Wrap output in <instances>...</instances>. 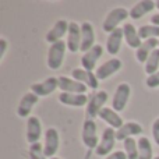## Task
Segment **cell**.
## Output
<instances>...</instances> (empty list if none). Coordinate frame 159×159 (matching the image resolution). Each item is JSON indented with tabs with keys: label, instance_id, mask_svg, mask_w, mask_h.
Returning <instances> with one entry per match:
<instances>
[{
	"label": "cell",
	"instance_id": "obj_1",
	"mask_svg": "<svg viewBox=\"0 0 159 159\" xmlns=\"http://www.w3.org/2000/svg\"><path fill=\"white\" fill-rule=\"evenodd\" d=\"M67 43L64 41H59L56 43L50 45L49 52H48V59L46 63L50 70H59L63 64L64 55H66Z\"/></svg>",
	"mask_w": 159,
	"mask_h": 159
},
{
	"label": "cell",
	"instance_id": "obj_2",
	"mask_svg": "<svg viewBox=\"0 0 159 159\" xmlns=\"http://www.w3.org/2000/svg\"><path fill=\"white\" fill-rule=\"evenodd\" d=\"M129 16H130V11H127L124 7L113 8V10H110L109 13H107L102 28H103L105 32H109V34L113 32L115 30H117L119 28V24L123 22Z\"/></svg>",
	"mask_w": 159,
	"mask_h": 159
},
{
	"label": "cell",
	"instance_id": "obj_3",
	"mask_svg": "<svg viewBox=\"0 0 159 159\" xmlns=\"http://www.w3.org/2000/svg\"><path fill=\"white\" fill-rule=\"evenodd\" d=\"M107 101V92L106 91H98L93 95H91L89 101L87 105V110H85V116L88 120H93V117L99 116V112L103 109V105Z\"/></svg>",
	"mask_w": 159,
	"mask_h": 159
},
{
	"label": "cell",
	"instance_id": "obj_4",
	"mask_svg": "<svg viewBox=\"0 0 159 159\" xmlns=\"http://www.w3.org/2000/svg\"><path fill=\"white\" fill-rule=\"evenodd\" d=\"M117 141L116 138V130H113L112 127H107L103 130L102 133L101 141H99L98 147H96V155L98 157H105V155H109V152L115 148V144Z\"/></svg>",
	"mask_w": 159,
	"mask_h": 159
},
{
	"label": "cell",
	"instance_id": "obj_5",
	"mask_svg": "<svg viewBox=\"0 0 159 159\" xmlns=\"http://www.w3.org/2000/svg\"><path fill=\"white\" fill-rule=\"evenodd\" d=\"M130 93H131V88L127 82H121V84L117 85L115 91V95H113L112 99V109L116 110V112H121L124 110L127 102H129Z\"/></svg>",
	"mask_w": 159,
	"mask_h": 159
},
{
	"label": "cell",
	"instance_id": "obj_6",
	"mask_svg": "<svg viewBox=\"0 0 159 159\" xmlns=\"http://www.w3.org/2000/svg\"><path fill=\"white\" fill-rule=\"evenodd\" d=\"M82 141H84L85 147L88 149H96L99 144V138H98V131H96V123L93 120H85L82 124Z\"/></svg>",
	"mask_w": 159,
	"mask_h": 159
},
{
	"label": "cell",
	"instance_id": "obj_7",
	"mask_svg": "<svg viewBox=\"0 0 159 159\" xmlns=\"http://www.w3.org/2000/svg\"><path fill=\"white\" fill-rule=\"evenodd\" d=\"M120 69H121V60L113 57V59H110V60H106L105 63H102L101 66L96 69L95 75L99 81H103V80L109 78L110 75H113L115 73H117Z\"/></svg>",
	"mask_w": 159,
	"mask_h": 159
},
{
	"label": "cell",
	"instance_id": "obj_8",
	"mask_svg": "<svg viewBox=\"0 0 159 159\" xmlns=\"http://www.w3.org/2000/svg\"><path fill=\"white\" fill-rule=\"evenodd\" d=\"M59 144H60V138H59V133L56 129L50 127L45 131V145H43V152L46 158H53L55 154L59 149Z\"/></svg>",
	"mask_w": 159,
	"mask_h": 159
},
{
	"label": "cell",
	"instance_id": "obj_9",
	"mask_svg": "<svg viewBox=\"0 0 159 159\" xmlns=\"http://www.w3.org/2000/svg\"><path fill=\"white\" fill-rule=\"evenodd\" d=\"M69 27H70V22H67L66 20H59V21H56V24L48 31L46 36H45V41L49 42L50 45L59 42L66 34H69Z\"/></svg>",
	"mask_w": 159,
	"mask_h": 159
},
{
	"label": "cell",
	"instance_id": "obj_10",
	"mask_svg": "<svg viewBox=\"0 0 159 159\" xmlns=\"http://www.w3.org/2000/svg\"><path fill=\"white\" fill-rule=\"evenodd\" d=\"M56 88H59V78L49 77L42 82H36V84L31 85V92H34L38 96H48L55 92Z\"/></svg>",
	"mask_w": 159,
	"mask_h": 159
},
{
	"label": "cell",
	"instance_id": "obj_11",
	"mask_svg": "<svg viewBox=\"0 0 159 159\" xmlns=\"http://www.w3.org/2000/svg\"><path fill=\"white\" fill-rule=\"evenodd\" d=\"M102 55H103V48L101 45H95L91 50H88L87 53L82 55V57H81L82 69L87 70V71H92L95 69L98 60L102 57Z\"/></svg>",
	"mask_w": 159,
	"mask_h": 159
},
{
	"label": "cell",
	"instance_id": "obj_12",
	"mask_svg": "<svg viewBox=\"0 0 159 159\" xmlns=\"http://www.w3.org/2000/svg\"><path fill=\"white\" fill-rule=\"evenodd\" d=\"M67 49L71 53L81 50V25L77 22H70L67 34Z\"/></svg>",
	"mask_w": 159,
	"mask_h": 159
},
{
	"label": "cell",
	"instance_id": "obj_13",
	"mask_svg": "<svg viewBox=\"0 0 159 159\" xmlns=\"http://www.w3.org/2000/svg\"><path fill=\"white\" fill-rule=\"evenodd\" d=\"M95 46V32L91 22L85 21L81 24V52L87 53Z\"/></svg>",
	"mask_w": 159,
	"mask_h": 159
},
{
	"label": "cell",
	"instance_id": "obj_14",
	"mask_svg": "<svg viewBox=\"0 0 159 159\" xmlns=\"http://www.w3.org/2000/svg\"><path fill=\"white\" fill-rule=\"evenodd\" d=\"M59 88L61 89V92L66 93H85L88 89V87L78 82L77 80L64 77V75L59 77Z\"/></svg>",
	"mask_w": 159,
	"mask_h": 159
},
{
	"label": "cell",
	"instance_id": "obj_15",
	"mask_svg": "<svg viewBox=\"0 0 159 159\" xmlns=\"http://www.w3.org/2000/svg\"><path fill=\"white\" fill-rule=\"evenodd\" d=\"M71 75L74 80H77L78 82L84 84L85 87L91 88V89H96L99 85V80L96 78L95 73L92 71H87L84 69H74L71 71Z\"/></svg>",
	"mask_w": 159,
	"mask_h": 159
},
{
	"label": "cell",
	"instance_id": "obj_16",
	"mask_svg": "<svg viewBox=\"0 0 159 159\" xmlns=\"http://www.w3.org/2000/svg\"><path fill=\"white\" fill-rule=\"evenodd\" d=\"M38 101H39L38 95H35L34 92H27L21 98V101H20L18 107H17V115L22 119L28 117L30 113H31V110H32V107L38 103Z\"/></svg>",
	"mask_w": 159,
	"mask_h": 159
},
{
	"label": "cell",
	"instance_id": "obj_17",
	"mask_svg": "<svg viewBox=\"0 0 159 159\" xmlns=\"http://www.w3.org/2000/svg\"><path fill=\"white\" fill-rule=\"evenodd\" d=\"M42 135V124L36 116H31L27 120V141L30 144L39 143V138Z\"/></svg>",
	"mask_w": 159,
	"mask_h": 159
},
{
	"label": "cell",
	"instance_id": "obj_18",
	"mask_svg": "<svg viewBox=\"0 0 159 159\" xmlns=\"http://www.w3.org/2000/svg\"><path fill=\"white\" fill-rule=\"evenodd\" d=\"M59 101L60 103L66 105V106H73V107H82L88 105V96L85 93H66L61 92L59 95Z\"/></svg>",
	"mask_w": 159,
	"mask_h": 159
},
{
	"label": "cell",
	"instance_id": "obj_19",
	"mask_svg": "<svg viewBox=\"0 0 159 159\" xmlns=\"http://www.w3.org/2000/svg\"><path fill=\"white\" fill-rule=\"evenodd\" d=\"M141 133H143L141 124L134 123V121H129V123H124L119 130H116V138H117V141H124L127 138H131L134 135L141 134Z\"/></svg>",
	"mask_w": 159,
	"mask_h": 159
},
{
	"label": "cell",
	"instance_id": "obj_20",
	"mask_svg": "<svg viewBox=\"0 0 159 159\" xmlns=\"http://www.w3.org/2000/svg\"><path fill=\"white\" fill-rule=\"evenodd\" d=\"M123 36H124V32H123V28H117L113 32L109 34L107 36V41H106V50L109 55H117L119 50L121 48V41H123Z\"/></svg>",
	"mask_w": 159,
	"mask_h": 159
},
{
	"label": "cell",
	"instance_id": "obj_21",
	"mask_svg": "<svg viewBox=\"0 0 159 159\" xmlns=\"http://www.w3.org/2000/svg\"><path fill=\"white\" fill-rule=\"evenodd\" d=\"M159 41L158 39H148V41H143L141 46L137 49L135 52V56H137V60L140 63H147L148 57L151 56V53L154 52L155 49H158Z\"/></svg>",
	"mask_w": 159,
	"mask_h": 159
},
{
	"label": "cell",
	"instance_id": "obj_22",
	"mask_svg": "<svg viewBox=\"0 0 159 159\" xmlns=\"http://www.w3.org/2000/svg\"><path fill=\"white\" fill-rule=\"evenodd\" d=\"M155 7H157V3L152 2V0H141L134 7H131V10H130V17L134 20H140V18H143L145 14L151 13Z\"/></svg>",
	"mask_w": 159,
	"mask_h": 159
},
{
	"label": "cell",
	"instance_id": "obj_23",
	"mask_svg": "<svg viewBox=\"0 0 159 159\" xmlns=\"http://www.w3.org/2000/svg\"><path fill=\"white\" fill-rule=\"evenodd\" d=\"M99 117L103 121H106L112 129L119 130L121 126H123V119L119 116V113L116 110L110 109V107H103V109L99 112Z\"/></svg>",
	"mask_w": 159,
	"mask_h": 159
},
{
	"label": "cell",
	"instance_id": "obj_24",
	"mask_svg": "<svg viewBox=\"0 0 159 159\" xmlns=\"http://www.w3.org/2000/svg\"><path fill=\"white\" fill-rule=\"evenodd\" d=\"M123 32H124V39H126L127 45L133 49H138L143 43V39L138 35V30L134 28L133 24H124L123 25Z\"/></svg>",
	"mask_w": 159,
	"mask_h": 159
},
{
	"label": "cell",
	"instance_id": "obj_25",
	"mask_svg": "<svg viewBox=\"0 0 159 159\" xmlns=\"http://www.w3.org/2000/svg\"><path fill=\"white\" fill-rule=\"evenodd\" d=\"M138 159H154L152 157V145L147 137L138 138Z\"/></svg>",
	"mask_w": 159,
	"mask_h": 159
},
{
	"label": "cell",
	"instance_id": "obj_26",
	"mask_svg": "<svg viewBox=\"0 0 159 159\" xmlns=\"http://www.w3.org/2000/svg\"><path fill=\"white\" fill-rule=\"evenodd\" d=\"M138 35L143 41L159 38V27L157 25H141L138 28Z\"/></svg>",
	"mask_w": 159,
	"mask_h": 159
},
{
	"label": "cell",
	"instance_id": "obj_27",
	"mask_svg": "<svg viewBox=\"0 0 159 159\" xmlns=\"http://www.w3.org/2000/svg\"><path fill=\"white\" fill-rule=\"evenodd\" d=\"M124 152L127 155V159H138V141L134 138H127L123 141Z\"/></svg>",
	"mask_w": 159,
	"mask_h": 159
},
{
	"label": "cell",
	"instance_id": "obj_28",
	"mask_svg": "<svg viewBox=\"0 0 159 159\" xmlns=\"http://www.w3.org/2000/svg\"><path fill=\"white\" fill-rule=\"evenodd\" d=\"M158 67H159V48L151 53V56H149L148 60H147L145 73L149 75L155 74V73H158Z\"/></svg>",
	"mask_w": 159,
	"mask_h": 159
},
{
	"label": "cell",
	"instance_id": "obj_29",
	"mask_svg": "<svg viewBox=\"0 0 159 159\" xmlns=\"http://www.w3.org/2000/svg\"><path fill=\"white\" fill-rule=\"evenodd\" d=\"M28 154H30V159H46V155L43 152V145L41 143L31 144Z\"/></svg>",
	"mask_w": 159,
	"mask_h": 159
},
{
	"label": "cell",
	"instance_id": "obj_30",
	"mask_svg": "<svg viewBox=\"0 0 159 159\" xmlns=\"http://www.w3.org/2000/svg\"><path fill=\"white\" fill-rule=\"evenodd\" d=\"M145 84H147V87H149V88L159 87V71L155 73V74H152V75H148Z\"/></svg>",
	"mask_w": 159,
	"mask_h": 159
},
{
	"label": "cell",
	"instance_id": "obj_31",
	"mask_svg": "<svg viewBox=\"0 0 159 159\" xmlns=\"http://www.w3.org/2000/svg\"><path fill=\"white\" fill-rule=\"evenodd\" d=\"M152 137H154L157 145H159V117L152 123Z\"/></svg>",
	"mask_w": 159,
	"mask_h": 159
},
{
	"label": "cell",
	"instance_id": "obj_32",
	"mask_svg": "<svg viewBox=\"0 0 159 159\" xmlns=\"http://www.w3.org/2000/svg\"><path fill=\"white\" fill-rule=\"evenodd\" d=\"M106 159H127V155H126V152H123V151H115L107 155Z\"/></svg>",
	"mask_w": 159,
	"mask_h": 159
},
{
	"label": "cell",
	"instance_id": "obj_33",
	"mask_svg": "<svg viewBox=\"0 0 159 159\" xmlns=\"http://www.w3.org/2000/svg\"><path fill=\"white\" fill-rule=\"evenodd\" d=\"M6 50H7V41L2 38V39H0V60L4 57Z\"/></svg>",
	"mask_w": 159,
	"mask_h": 159
},
{
	"label": "cell",
	"instance_id": "obj_34",
	"mask_svg": "<svg viewBox=\"0 0 159 159\" xmlns=\"http://www.w3.org/2000/svg\"><path fill=\"white\" fill-rule=\"evenodd\" d=\"M151 21H152V25H157V27H159V14L152 16L151 17Z\"/></svg>",
	"mask_w": 159,
	"mask_h": 159
},
{
	"label": "cell",
	"instance_id": "obj_35",
	"mask_svg": "<svg viewBox=\"0 0 159 159\" xmlns=\"http://www.w3.org/2000/svg\"><path fill=\"white\" fill-rule=\"evenodd\" d=\"M157 8H158V10H159V0H158V2H157Z\"/></svg>",
	"mask_w": 159,
	"mask_h": 159
},
{
	"label": "cell",
	"instance_id": "obj_36",
	"mask_svg": "<svg viewBox=\"0 0 159 159\" xmlns=\"http://www.w3.org/2000/svg\"><path fill=\"white\" fill-rule=\"evenodd\" d=\"M50 159H60V158H56V157H53V158H50Z\"/></svg>",
	"mask_w": 159,
	"mask_h": 159
},
{
	"label": "cell",
	"instance_id": "obj_37",
	"mask_svg": "<svg viewBox=\"0 0 159 159\" xmlns=\"http://www.w3.org/2000/svg\"><path fill=\"white\" fill-rule=\"evenodd\" d=\"M154 159H159V157H157V158H154Z\"/></svg>",
	"mask_w": 159,
	"mask_h": 159
},
{
	"label": "cell",
	"instance_id": "obj_38",
	"mask_svg": "<svg viewBox=\"0 0 159 159\" xmlns=\"http://www.w3.org/2000/svg\"><path fill=\"white\" fill-rule=\"evenodd\" d=\"M158 48H159V45H158Z\"/></svg>",
	"mask_w": 159,
	"mask_h": 159
}]
</instances>
